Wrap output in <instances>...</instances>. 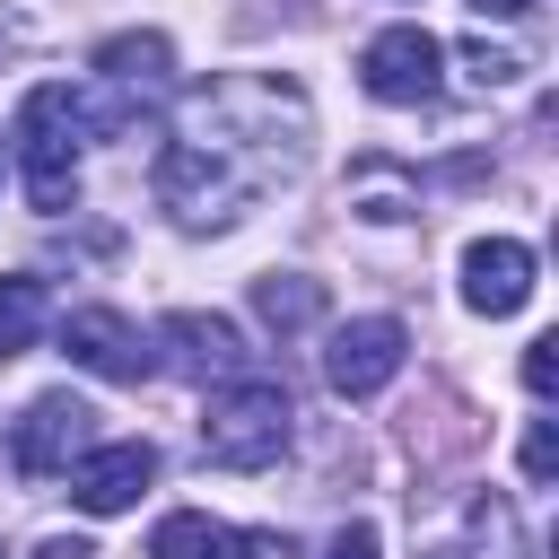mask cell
<instances>
[{"mask_svg":"<svg viewBox=\"0 0 559 559\" xmlns=\"http://www.w3.org/2000/svg\"><path fill=\"white\" fill-rule=\"evenodd\" d=\"M148 480H157V445L148 437H114V445L70 463V507L79 515H122V507H140Z\"/></svg>","mask_w":559,"mask_h":559,"instance_id":"cell-6","label":"cell"},{"mask_svg":"<svg viewBox=\"0 0 559 559\" xmlns=\"http://www.w3.org/2000/svg\"><path fill=\"white\" fill-rule=\"evenodd\" d=\"M550 463H559V437H550V419H533V428H524V480L542 489V480H550Z\"/></svg>","mask_w":559,"mask_h":559,"instance_id":"cell-19","label":"cell"},{"mask_svg":"<svg viewBox=\"0 0 559 559\" xmlns=\"http://www.w3.org/2000/svg\"><path fill=\"white\" fill-rule=\"evenodd\" d=\"M87 402L79 393H44V402H26V419L9 428V463L26 472V480H52V472H70V454L87 445Z\"/></svg>","mask_w":559,"mask_h":559,"instance_id":"cell-7","label":"cell"},{"mask_svg":"<svg viewBox=\"0 0 559 559\" xmlns=\"http://www.w3.org/2000/svg\"><path fill=\"white\" fill-rule=\"evenodd\" d=\"M358 79H367L376 105H428L437 79H445V44H437L428 26H384V35H367Z\"/></svg>","mask_w":559,"mask_h":559,"instance_id":"cell-4","label":"cell"},{"mask_svg":"<svg viewBox=\"0 0 559 559\" xmlns=\"http://www.w3.org/2000/svg\"><path fill=\"white\" fill-rule=\"evenodd\" d=\"M35 559H96V550H87V542H61V533H52V542H44Z\"/></svg>","mask_w":559,"mask_h":559,"instance_id":"cell-21","label":"cell"},{"mask_svg":"<svg viewBox=\"0 0 559 559\" xmlns=\"http://www.w3.org/2000/svg\"><path fill=\"white\" fill-rule=\"evenodd\" d=\"M61 341H70V358H79L87 376H105V384H140V376L157 367V349L140 341V323L114 314V306H79V314L61 323Z\"/></svg>","mask_w":559,"mask_h":559,"instance_id":"cell-8","label":"cell"},{"mask_svg":"<svg viewBox=\"0 0 559 559\" xmlns=\"http://www.w3.org/2000/svg\"><path fill=\"white\" fill-rule=\"evenodd\" d=\"M157 349H166V367L192 376V384L245 376V332H236L227 314H166V323H157Z\"/></svg>","mask_w":559,"mask_h":559,"instance_id":"cell-10","label":"cell"},{"mask_svg":"<svg viewBox=\"0 0 559 559\" xmlns=\"http://www.w3.org/2000/svg\"><path fill=\"white\" fill-rule=\"evenodd\" d=\"M288 428H297V402L280 376H227L210 402H201V454L227 463V472H262L288 454Z\"/></svg>","mask_w":559,"mask_h":559,"instance_id":"cell-2","label":"cell"},{"mask_svg":"<svg viewBox=\"0 0 559 559\" xmlns=\"http://www.w3.org/2000/svg\"><path fill=\"white\" fill-rule=\"evenodd\" d=\"M17 175H26V201L44 218L79 201V96L70 87H26V105H17Z\"/></svg>","mask_w":559,"mask_h":559,"instance_id":"cell-3","label":"cell"},{"mask_svg":"<svg viewBox=\"0 0 559 559\" xmlns=\"http://www.w3.org/2000/svg\"><path fill=\"white\" fill-rule=\"evenodd\" d=\"M253 314L288 341V332H306V323L323 314V280H306V271H271V280H253Z\"/></svg>","mask_w":559,"mask_h":559,"instance_id":"cell-14","label":"cell"},{"mask_svg":"<svg viewBox=\"0 0 559 559\" xmlns=\"http://www.w3.org/2000/svg\"><path fill=\"white\" fill-rule=\"evenodd\" d=\"M306 131H314V114H306L297 79L227 70L175 105L166 148H157V201L183 227H236L271 183H288L306 166Z\"/></svg>","mask_w":559,"mask_h":559,"instance_id":"cell-1","label":"cell"},{"mask_svg":"<svg viewBox=\"0 0 559 559\" xmlns=\"http://www.w3.org/2000/svg\"><path fill=\"white\" fill-rule=\"evenodd\" d=\"M349 201H367V218H402V210H411V183H402L393 166H358V175H349Z\"/></svg>","mask_w":559,"mask_h":559,"instance_id":"cell-16","label":"cell"},{"mask_svg":"<svg viewBox=\"0 0 559 559\" xmlns=\"http://www.w3.org/2000/svg\"><path fill=\"white\" fill-rule=\"evenodd\" d=\"M323 559H384V542H376V524H341L323 542Z\"/></svg>","mask_w":559,"mask_h":559,"instance_id":"cell-20","label":"cell"},{"mask_svg":"<svg viewBox=\"0 0 559 559\" xmlns=\"http://www.w3.org/2000/svg\"><path fill=\"white\" fill-rule=\"evenodd\" d=\"M166 70H175V44L166 35H105L96 44V79L122 96V114H131V96L166 87Z\"/></svg>","mask_w":559,"mask_h":559,"instance_id":"cell-12","label":"cell"},{"mask_svg":"<svg viewBox=\"0 0 559 559\" xmlns=\"http://www.w3.org/2000/svg\"><path fill=\"white\" fill-rule=\"evenodd\" d=\"M402 349H411V332H402L393 314H358V323H341V332L323 341V384H332L341 402H367V393H384V384L402 376Z\"/></svg>","mask_w":559,"mask_h":559,"instance_id":"cell-5","label":"cell"},{"mask_svg":"<svg viewBox=\"0 0 559 559\" xmlns=\"http://www.w3.org/2000/svg\"><path fill=\"white\" fill-rule=\"evenodd\" d=\"M524 297H533V245H515V236L463 245V306L472 314H515Z\"/></svg>","mask_w":559,"mask_h":559,"instance_id":"cell-9","label":"cell"},{"mask_svg":"<svg viewBox=\"0 0 559 559\" xmlns=\"http://www.w3.org/2000/svg\"><path fill=\"white\" fill-rule=\"evenodd\" d=\"M44 323H52L44 280H35V271H9V280H0V358H26Z\"/></svg>","mask_w":559,"mask_h":559,"instance_id":"cell-15","label":"cell"},{"mask_svg":"<svg viewBox=\"0 0 559 559\" xmlns=\"http://www.w3.org/2000/svg\"><path fill=\"white\" fill-rule=\"evenodd\" d=\"M428 559H524V524H515V507L489 489V498L463 507V542H445V550H428Z\"/></svg>","mask_w":559,"mask_h":559,"instance_id":"cell-13","label":"cell"},{"mask_svg":"<svg viewBox=\"0 0 559 559\" xmlns=\"http://www.w3.org/2000/svg\"><path fill=\"white\" fill-rule=\"evenodd\" d=\"M271 550H288V542H271V533H236V524H218V515H166L157 533H148V559H271Z\"/></svg>","mask_w":559,"mask_h":559,"instance_id":"cell-11","label":"cell"},{"mask_svg":"<svg viewBox=\"0 0 559 559\" xmlns=\"http://www.w3.org/2000/svg\"><path fill=\"white\" fill-rule=\"evenodd\" d=\"M463 79L472 87H515L524 79V52L515 44H463Z\"/></svg>","mask_w":559,"mask_h":559,"instance_id":"cell-17","label":"cell"},{"mask_svg":"<svg viewBox=\"0 0 559 559\" xmlns=\"http://www.w3.org/2000/svg\"><path fill=\"white\" fill-rule=\"evenodd\" d=\"M472 9H480V17H524L533 0H472Z\"/></svg>","mask_w":559,"mask_h":559,"instance_id":"cell-22","label":"cell"},{"mask_svg":"<svg viewBox=\"0 0 559 559\" xmlns=\"http://www.w3.org/2000/svg\"><path fill=\"white\" fill-rule=\"evenodd\" d=\"M550 384H559V341L542 332V341H524V393H542V402H550Z\"/></svg>","mask_w":559,"mask_h":559,"instance_id":"cell-18","label":"cell"}]
</instances>
